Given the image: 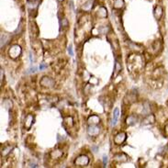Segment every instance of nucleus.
Listing matches in <instances>:
<instances>
[{"instance_id": "obj_1", "label": "nucleus", "mask_w": 168, "mask_h": 168, "mask_svg": "<svg viewBox=\"0 0 168 168\" xmlns=\"http://www.w3.org/2000/svg\"><path fill=\"white\" fill-rule=\"evenodd\" d=\"M20 53H21V48L18 45H13L8 51V55L12 59L17 58L20 55Z\"/></svg>"}, {"instance_id": "obj_2", "label": "nucleus", "mask_w": 168, "mask_h": 168, "mask_svg": "<svg viewBox=\"0 0 168 168\" xmlns=\"http://www.w3.org/2000/svg\"><path fill=\"white\" fill-rule=\"evenodd\" d=\"M41 86L45 88H52L54 86V81L52 78L49 77H43L41 80Z\"/></svg>"}, {"instance_id": "obj_3", "label": "nucleus", "mask_w": 168, "mask_h": 168, "mask_svg": "<svg viewBox=\"0 0 168 168\" xmlns=\"http://www.w3.org/2000/svg\"><path fill=\"white\" fill-rule=\"evenodd\" d=\"M89 163V159L86 155H80L75 161V165L77 166H86Z\"/></svg>"}, {"instance_id": "obj_4", "label": "nucleus", "mask_w": 168, "mask_h": 168, "mask_svg": "<svg viewBox=\"0 0 168 168\" xmlns=\"http://www.w3.org/2000/svg\"><path fill=\"white\" fill-rule=\"evenodd\" d=\"M153 15H154V17L157 20H160L164 16V8H163V7L160 6V5L156 6L154 10H153Z\"/></svg>"}, {"instance_id": "obj_5", "label": "nucleus", "mask_w": 168, "mask_h": 168, "mask_svg": "<svg viewBox=\"0 0 168 168\" xmlns=\"http://www.w3.org/2000/svg\"><path fill=\"white\" fill-rule=\"evenodd\" d=\"M126 138H127V134L125 132L121 131V132L118 133L116 135V137L114 138V142H115V144L120 145V144H121V143H123L125 141Z\"/></svg>"}, {"instance_id": "obj_6", "label": "nucleus", "mask_w": 168, "mask_h": 168, "mask_svg": "<svg viewBox=\"0 0 168 168\" xmlns=\"http://www.w3.org/2000/svg\"><path fill=\"white\" fill-rule=\"evenodd\" d=\"M87 133L91 136H95V135H97L99 133V128L96 127V125H91L88 127L87 129Z\"/></svg>"}, {"instance_id": "obj_7", "label": "nucleus", "mask_w": 168, "mask_h": 168, "mask_svg": "<svg viewBox=\"0 0 168 168\" xmlns=\"http://www.w3.org/2000/svg\"><path fill=\"white\" fill-rule=\"evenodd\" d=\"M125 98H129V99H124L125 104H131V103H133V102L136 101V96H135L134 94H132V93H129V94L126 96Z\"/></svg>"}, {"instance_id": "obj_8", "label": "nucleus", "mask_w": 168, "mask_h": 168, "mask_svg": "<svg viewBox=\"0 0 168 168\" xmlns=\"http://www.w3.org/2000/svg\"><path fill=\"white\" fill-rule=\"evenodd\" d=\"M33 120H34V117L32 115H31V114H29L26 117V119H25V127H26L27 130L31 129V127L32 126V124H33Z\"/></svg>"}, {"instance_id": "obj_9", "label": "nucleus", "mask_w": 168, "mask_h": 168, "mask_svg": "<svg viewBox=\"0 0 168 168\" xmlns=\"http://www.w3.org/2000/svg\"><path fill=\"white\" fill-rule=\"evenodd\" d=\"M155 121V118H154V116H153V114H148L146 117H145V119L143 120V122L142 124H144V125H146V124H153Z\"/></svg>"}, {"instance_id": "obj_10", "label": "nucleus", "mask_w": 168, "mask_h": 168, "mask_svg": "<svg viewBox=\"0 0 168 168\" xmlns=\"http://www.w3.org/2000/svg\"><path fill=\"white\" fill-rule=\"evenodd\" d=\"M119 115H120V109L117 107L114 109V112H113V119H112V125L115 126L117 122H118V118H119Z\"/></svg>"}, {"instance_id": "obj_11", "label": "nucleus", "mask_w": 168, "mask_h": 168, "mask_svg": "<svg viewBox=\"0 0 168 168\" xmlns=\"http://www.w3.org/2000/svg\"><path fill=\"white\" fill-rule=\"evenodd\" d=\"M97 16L98 17H101V18H104V17H107V12L106 7H101L98 10H97Z\"/></svg>"}, {"instance_id": "obj_12", "label": "nucleus", "mask_w": 168, "mask_h": 168, "mask_svg": "<svg viewBox=\"0 0 168 168\" xmlns=\"http://www.w3.org/2000/svg\"><path fill=\"white\" fill-rule=\"evenodd\" d=\"M137 121V118L134 116V115H131V116H129L126 120V123L129 125V126H132L134 125Z\"/></svg>"}, {"instance_id": "obj_13", "label": "nucleus", "mask_w": 168, "mask_h": 168, "mask_svg": "<svg viewBox=\"0 0 168 168\" xmlns=\"http://www.w3.org/2000/svg\"><path fill=\"white\" fill-rule=\"evenodd\" d=\"M99 121H100V119L97 116L92 115L91 117L88 119V123L91 124V125H96V124H97V123L99 122Z\"/></svg>"}, {"instance_id": "obj_14", "label": "nucleus", "mask_w": 168, "mask_h": 168, "mask_svg": "<svg viewBox=\"0 0 168 168\" xmlns=\"http://www.w3.org/2000/svg\"><path fill=\"white\" fill-rule=\"evenodd\" d=\"M124 6V1L123 0H115V3H114V6L113 7L115 9H121Z\"/></svg>"}, {"instance_id": "obj_15", "label": "nucleus", "mask_w": 168, "mask_h": 168, "mask_svg": "<svg viewBox=\"0 0 168 168\" xmlns=\"http://www.w3.org/2000/svg\"><path fill=\"white\" fill-rule=\"evenodd\" d=\"M121 71V65L120 64L119 62H116V63H115V71H114V77H117Z\"/></svg>"}, {"instance_id": "obj_16", "label": "nucleus", "mask_w": 168, "mask_h": 168, "mask_svg": "<svg viewBox=\"0 0 168 168\" xmlns=\"http://www.w3.org/2000/svg\"><path fill=\"white\" fill-rule=\"evenodd\" d=\"M7 39V35L5 33L1 35V47H3V45L6 44V42H7V41H6Z\"/></svg>"}, {"instance_id": "obj_17", "label": "nucleus", "mask_w": 168, "mask_h": 168, "mask_svg": "<svg viewBox=\"0 0 168 168\" xmlns=\"http://www.w3.org/2000/svg\"><path fill=\"white\" fill-rule=\"evenodd\" d=\"M11 149H12V147H11V146H7V148H5V149H4V150H2V151H7V152L9 153V151H10ZM7 153L2 152V155H4V156H5V155H7Z\"/></svg>"}, {"instance_id": "obj_18", "label": "nucleus", "mask_w": 168, "mask_h": 168, "mask_svg": "<svg viewBox=\"0 0 168 168\" xmlns=\"http://www.w3.org/2000/svg\"><path fill=\"white\" fill-rule=\"evenodd\" d=\"M36 72H37V67H32V68L30 69V71H29L28 73H29V74H31V73L34 74V73H36Z\"/></svg>"}, {"instance_id": "obj_19", "label": "nucleus", "mask_w": 168, "mask_h": 168, "mask_svg": "<svg viewBox=\"0 0 168 168\" xmlns=\"http://www.w3.org/2000/svg\"><path fill=\"white\" fill-rule=\"evenodd\" d=\"M103 158H104V159H103V164H104V166H106V165H107V156H104Z\"/></svg>"}, {"instance_id": "obj_20", "label": "nucleus", "mask_w": 168, "mask_h": 168, "mask_svg": "<svg viewBox=\"0 0 168 168\" xmlns=\"http://www.w3.org/2000/svg\"><path fill=\"white\" fill-rule=\"evenodd\" d=\"M68 52H69L70 55H73V50H72V46H70V47L68 48Z\"/></svg>"}, {"instance_id": "obj_21", "label": "nucleus", "mask_w": 168, "mask_h": 168, "mask_svg": "<svg viewBox=\"0 0 168 168\" xmlns=\"http://www.w3.org/2000/svg\"><path fill=\"white\" fill-rule=\"evenodd\" d=\"M46 67H47L46 64H41V65H40V70H43V69L46 68Z\"/></svg>"}, {"instance_id": "obj_22", "label": "nucleus", "mask_w": 168, "mask_h": 168, "mask_svg": "<svg viewBox=\"0 0 168 168\" xmlns=\"http://www.w3.org/2000/svg\"><path fill=\"white\" fill-rule=\"evenodd\" d=\"M165 131H166V134L168 135V125L166 127V129H165Z\"/></svg>"}, {"instance_id": "obj_23", "label": "nucleus", "mask_w": 168, "mask_h": 168, "mask_svg": "<svg viewBox=\"0 0 168 168\" xmlns=\"http://www.w3.org/2000/svg\"><path fill=\"white\" fill-rule=\"evenodd\" d=\"M58 1H60V2H62V1H63V0H58Z\"/></svg>"}, {"instance_id": "obj_24", "label": "nucleus", "mask_w": 168, "mask_h": 168, "mask_svg": "<svg viewBox=\"0 0 168 168\" xmlns=\"http://www.w3.org/2000/svg\"><path fill=\"white\" fill-rule=\"evenodd\" d=\"M29 1H35V0H29Z\"/></svg>"}]
</instances>
